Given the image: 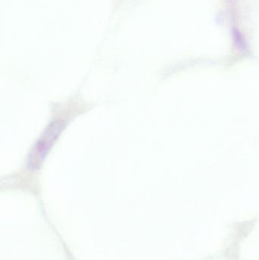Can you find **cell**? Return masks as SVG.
Instances as JSON below:
<instances>
[{
	"label": "cell",
	"instance_id": "6da1fadb",
	"mask_svg": "<svg viewBox=\"0 0 259 260\" xmlns=\"http://www.w3.org/2000/svg\"><path fill=\"white\" fill-rule=\"evenodd\" d=\"M64 125L65 124L61 120L54 121L49 125L30 152L28 160L29 166L30 168H36L41 165L53 146L55 141L59 137V134L63 129Z\"/></svg>",
	"mask_w": 259,
	"mask_h": 260
}]
</instances>
